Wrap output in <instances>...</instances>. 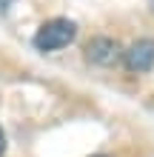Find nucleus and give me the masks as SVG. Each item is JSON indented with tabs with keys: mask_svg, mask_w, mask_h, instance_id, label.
<instances>
[{
	"mask_svg": "<svg viewBox=\"0 0 154 157\" xmlns=\"http://www.w3.org/2000/svg\"><path fill=\"white\" fill-rule=\"evenodd\" d=\"M123 60H126V66L134 69V71L151 69L154 66V40H137V43H131L129 49H126Z\"/></svg>",
	"mask_w": 154,
	"mask_h": 157,
	"instance_id": "obj_2",
	"label": "nucleus"
},
{
	"mask_svg": "<svg viewBox=\"0 0 154 157\" xmlns=\"http://www.w3.org/2000/svg\"><path fill=\"white\" fill-rule=\"evenodd\" d=\"M117 57H120V52H117L114 40H108V37H94L86 46V60L92 66H111Z\"/></svg>",
	"mask_w": 154,
	"mask_h": 157,
	"instance_id": "obj_3",
	"label": "nucleus"
},
{
	"mask_svg": "<svg viewBox=\"0 0 154 157\" xmlns=\"http://www.w3.org/2000/svg\"><path fill=\"white\" fill-rule=\"evenodd\" d=\"M74 34H77V23L69 20V17H51L37 29L34 34V46L40 52H57V49H66L69 43H74Z\"/></svg>",
	"mask_w": 154,
	"mask_h": 157,
	"instance_id": "obj_1",
	"label": "nucleus"
},
{
	"mask_svg": "<svg viewBox=\"0 0 154 157\" xmlns=\"http://www.w3.org/2000/svg\"><path fill=\"white\" fill-rule=\"evenodd\" d=\"M151 6H154V0H151Z\"/></svg>",
	"mask_w": 154,
	"mask_h": 157,
	"instance_id": "obj_6",
	"label": "nucleus"
},
{
	"mask_svg": "<svg viewBox=\"0 0 154 157\" xmlns=\"http://www.w3.org/2000/svg\"><path fill=\"white\" fill-rule=\"evenodd\" d=\"M92 157H106V154H92Z\"/></svg>",
	"mask_w": 154,
	"mask_h": 157,
	"instance_id": "obj_5",
	"label": "nucleus"
},
{
	"mask_svg": "<svg viewBox=\"0 0 154 157\" xmlns=\"http://www.w3.org/2000/svg\"><path fill=\"white\" fill-rule=\"evenodd\" d=\"M3 151H6V134H3V128H0V157H3Z\"/></svg>",
	"mask_w": 154,
	"mask_h": 157,
	"instance_id": "obj_4",
	"label": "nucleus"
}]
</instances>
